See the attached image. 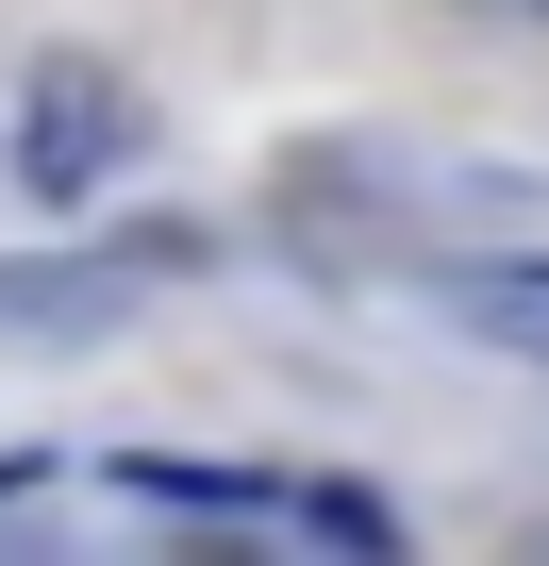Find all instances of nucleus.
Here are the masks:
<instances>
[{"label": "nucleus", "mask_w": 549, "mask_h": 566, "mask_svg": "<svg viewBox=\"0 0 549 566\" xmlns=\"http://www.w3.org/2000/svg\"><path fill=\"white\" fill-rule=\"evenodd\" d=\"M466 18H549V0H466Z\"/></svg>", "instance_id": "nucleus-5"}, {"label": "nucleus", "mask_w": 549, "mask_h": 566, "mask_svg": "<svg viewBox=\"0 0 549 566\" xmlns=\"http://www.w3.org/2000/svg\"><path fill=\"white\" fill-rule=\"evenodd\" d=\"M284 516H300V533H334V549H400V516H383L367 483H300Z\"/></svg>", "instance_id": "nucleus-4"}, {"label": "nucleus", "mask_w": 549, "mask_h": 566, "mask_svg": "<svg viewBox=\"0 0 549 566\" xmlns=\"http://www.w3.org/2000/svg\"><path fill=\"white\" fill-rule=\"evenodd\" d=\"M117 483H134V500H183V516H250V500H266L250 467H167V450H134Z\"/></svg>", "instance_id": "nucleus-3"}, {"label": "nucleus", "mask_w": 549, "mask_h": 566, "mask_svg": "<svg viewBox=\"0 0 549 566\" xmlns=\"http://www.w3.org/2000/svg\"><path fill=\"white\" fill-rule=\"evenodd\" d=\"M134 150H150V101H134L117 67H84V51L34 67V101H18V184H34V200H101Z\"/></svg>", "instance_id": "nucleus-1"}, {"label": "nucleus", "mask_w": 549, "mask_h": 566, "mask_svg": "<svg viewBox=\"0 0 549 566\" xmlns=\"http://www.w3.org/2000/svg\"><path fill=\"white\" fill-rule=\"evenodd\" d=\"M433 301H450L466 334H499V350L549 367V266H516V250H433Z\"/></svg>", "instance_id": "nucleus-2"}, {"label": "nucleus", "mask_w": 549, "mask_h": 566, "mask_svg": "<svg viewBox=\"0 0 549 566\" xmlns=\"http://www.w3.org/2000/svg\"><path fill=\"white\" fill-rule=\"evenodd\" d=\"M0 483H18V467H0Z\"/></svg>", "instance_id": "nucleus-6"}]
</instances>
